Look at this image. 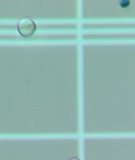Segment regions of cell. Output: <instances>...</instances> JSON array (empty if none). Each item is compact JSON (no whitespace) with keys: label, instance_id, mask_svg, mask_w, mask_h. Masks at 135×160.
<instances>
[{"label":"cell","instance_id":"6da1fadb","mask_svg":"<svg viewBox=\"0 0 135 160\" xmlns=\"http://www.w3.org/2000/svg\"><path fill=\"white\" fill-rule=\"evenodd\" d=\"M17 30L20 34L24 38L32 36L36 30V25L30 18L24 17L19 21Z\"/></svg>","mask_w":135,"mask_h":160},{"label":"cell","instance_id":"7a4b0ae2","mask_svg":"<svg viewBox=\"0 0 135 160\" xmlns=\"http://www.w3.org/2000/svg\"><path fill=\"white\" fill-rule=\"evenodd\" d=\"M130 5V2L129 0H123V1H121L120 2V5L121 8H126L128 6Z\"/></svg>","mask_w":135,"mask_h":160},{"label":"cell","instance_id":"3957f363","mask_svg":"<svg viewBox=\"0 0 135 160\" xmlns=\"http://www.w3.org/2000/svg\"><path fill=\"white\" fill-rule=\"evenodd\" d=\"M70 160H80V159H78V158H74L71 159Z\"/></svg>","mask_w":135,"mask_h":160}]
</instances>
